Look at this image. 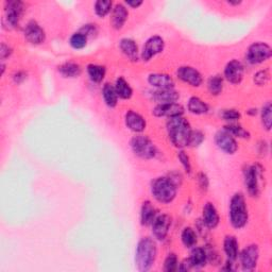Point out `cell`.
Segmentation results:
<instances>
[{"mask_svg":"<svg viewBox=\"0 0 272 272\" xmlns=\"http://www.w3.org/2000/svg\"><path fill=\"white\" fill-rule=\"evenodd\" d=\"M271 112H272V107H271V103L267 102L262 109V123L265 126L266 130H270L271 128Z\"/></svg>","mask_w":272,"mask_h":272,"instance_id":"obj_36","label":"cell"},{"mask_svg":"<svg viewBox=\"0 0 272 272\" xmlns=\"http://www.w3.org/2000/svg\"><path fill=\"white\" fill-rule=\"evenodd\" d=\"M270 79V74L268 71H261L254 74V82L258 86L265 85Z\"/></svg>","mask_w":272,"mask_h":272,"instance_id":"obj_39","label":"cell"},{"mask_svg":"<svg viewBox=\"0 0 272 272\" xmlns=\"http://www.w3.org/2000/svg\"><path fill=\"white\" fill-rule=\"evenodd\" d=\"M102 95L105 104L109 107H115L118 102V95L116 93L115 86H113L110 83H106L103 86Z\"/></svg>","mask_w":272,"mask_h":272,"instance_id":"obj_26","label":"cell"},{"mask_svg":"<svg viewBox=\"0 0 272 272\" xmlns=\"http://www.w3.org/2000/svg\"><path fill=\"white\" fill-rule=\"evenodd\" d=\"M272 54V50L269 45L265 43H254L251 45L247 51V60L250 64L256 65L270 59Z\"/></svg>","mask_w":272,"mask_h":272,"instance_id":"obj_8","label":"cell"},{"mask_svg":"<svg viewBox=\"0 0 272 272\" xmlns=\"http://www.w3.org/2000/svg\"><path fill=\"white\" fill-rule=\"evenodd\" d=\"M245 175V184L248 188V192L253 197L259 195L261 187H259V182L262 179V167L259 165L247 166L244 170Z\"/></svg>","mask_w":272,"mask_h":272,"instance_id":"obj_6","label":"cell"},{"mask_svg":"<svg viewBox=\"0 0 272 272\" xmlns=\"http://www.w3.org/2000/svg\"><path fill=\"white\" fill-rule=\"evenodd\" d=\"M87 74L93 82L100 83L105 77V67L96 64H90L87 66Z\"/></svg>","mask_w":272,"mask_h":272,"instance_id":"obj_30","label":"cell"},{"mask_svg":"<svg viewBox=\"0 0 272 272\" xmlns=\"http://www.w3.org/2000/svg\"><path fill=\"white\" fill-rule=\"evenodd\" d=\"M182 243L184 244L187 248H192L196 244H197V235L196 232L192 229V227H185L182 232Z\"/></svg>","mask_w":272,"mask_h":272,"instance_id":"obj_33","label":"cell"},{"mask_svg":"<svg viewBox=\"0 0 272 272\" xmlns=\"http://www.w3.org/2000/svg\"><path fill=\"white\" fill-rule=\"evenodd\" d=\"M125 124L131 131L136 133H142L146 129V120L134 111H129L125 114Z\"/></svg>","mask_w":272,"mask_h":272,"instance_id":"obj_17","label":"cell"},{"mask_svg":"<svg viewBox=\"0 0 272 272\" xmlns=\"http://www.w3.org/2000/svg\"><path fill=\"white\" fill-rule=\"evenodd\" d=\"M178 157H179V160L181 161L183 167H184L185 172L187 173H191V172H192V165H191V161H189L188 155L184 152V151H180L179 154H178Z\"/></svg>","mask_w":272,"mask_h":272,"instance_id":"obj_41","label":"cell"},{"mask_svg":"<svg viewBox=\"0 0 272 272\" xmlns=\"http://www.w3.org/2000/svg\"><path fill=\"white\" fill-rule=\"evenodd\" d=\"M202 218H203V224L207 226L208 229H215L219 223V215L212 203H206L203 207V213H202Z\"/></svg>","mask_w":272,"mask_h":272,"instance_id":"obj_19","label":"cell"},{"mask_svg":"<svg viewBox=\"0 0 272 272\" xmlns=\"http://www.w3.org/2000/svg\"><path fill=\"white\" fill-rule=\"evenodd\" d=\"M204 134L200 130H193L191 135V141H189L188 146L191 147H198L204 141Z\"/></svg>","mask_w":272,"mask_h":272,"instance_id":"obj_38","label":"cell"},{"mask_svg":"<svg viewBox=\"0 0 272 272\" xmlns=\"http://www.w3.org/2000/svg\"><path fill=\"white\" fill-rule=\"evenodd\" d=\"M207 87L212 95H215V96L219 95L221 92H223V80L221 78V75L216 74L211 77L207 82Z\"/></svg>","mask_w":272,"mask_h":272,"instance_id":"obj_31","label":"cell"},{"mask_svg":"<svg viewBox=\"0 0 272 272\" xmlns=\"http://www.w3.org/2000/svg\"><path fill=\"white\" fill-rule=\"evenodd\" d=\"M224 252L229 261L234 262L238 257V243L234 236H226L223 243Z\"/></svg>","mask_w":272,"mask_h":272,"instance_id":"obj_24","label":"cell"},{"mask_svg":"<svg viewBox=\"0 0 272 272\" xmlns=\"http://www.w3.org/2000/svg\"><path fill=\"white\" fill-rule=\"evenodd\" d=\"M179 79H181L185 83H188L189 85H192L194 87H198L202 84V75L201 74L195 69L194 67L191 66H182L178 69L176 72Z\"/></svg>","mask_w":272,"mask_h":272,"instance_id":"obj_15","label":"cell"},{"mask_svg":"<svg viewBox=\"0 0 272 272\" xmlns=\"http://www.w3.org/2000/svg\"><path fill=\"white\" fill-rule=\"evenodd\" d=\"M192 266L195 268H201L206 264L207 254L203 248H195L192 252V256L189 258Z\"/></svg>","mask_w":272,"mask_h":272,"instance_id":"obj_28","label":"cell"},{"mask_svg":"<svg viewBox=\"0 0 272 272\" xmlns=\"http://www.w3.org/2000/svg\"><path fill=\"white\" fill-rule=\"evenodd\" d=\"M128 10L122 3H117L113 9L111 16V25L114 29L119 30L122 29L128 20Z\"/></svg>","mask_w":272,"mask_h":272,"instance_id":"obj_18","label":"cell"},{"mask_svg":"<svg viewBox=\"0 0 272 272\" xmlns=\"http://www.w3.org/2000/svg\"><path fill=\"white\" fill-rule=\"evenodd\" d=\"M178 257H176L175 254L172 253V254H169L166 259H165V264H164V270L166 272H173L175 271L176 269L179 268L178 266Z\"/></svg>","mask_w":272,"mask_h":272,"instance_id":"obj_37","label":"cell"},{"mask_svg":"<svg viewBox=\"0 0 272 272\" xmlns=\"http://www.w3.org/2000/svg\"><path fill=\"white\" fill-rule=\"evenodd\" d=\"M198 181H199V185L202 189H204L206 191L207 187H208V180H207V176L204 173H199L198 175Z\"/></svg>","mask_w":272,"mask_h":272,"instance_id":"obj_44","label":"cell"},{"mask_svg":"<svg viewBox=\"0 0 272 272\" xmlns=\"http://www.w3.org/2000/svg\"><path fill=\"white\" fill-rule=\"evenodd\" d=\"M69 44H71V46L74 49H82L86 46L87 37L79 31V32L72 35L71 40H69Z\"/></svg>","mask_w":272,"mask_h":272,"instance_id":"obj_34","label":"cell"},{"mask_svg":"<svg viewBox=\"0 0 272 272\" xmlns=\"http://www.w3.org/2000/svg\"><path fill=\"white\" fill-rule=\"evenodd\" d=\"M156 218V208L150 201H145L141 211V221L143 225H151Z\"/></svg>","mask_w":272,"mask_h":272,"instance_id":"obj_23","label":"cell"},{"mask_svg":"<svg viewBox=\"0 0 272 272\" xmlns=\"http://www.w3.org/2000/svg\"><path fill=\"white\" fill-rule=\"evenodd\" d=\"M119 47L126 58L131 61H137L138 47L135 41H133L132 39H123L119 43Z\"/></svg>","mask_w":272,"mask_h":272,"instance_id":"obj_22","label":"cell"},{"mask_svg":"<svg viewBox=\"0 0 272 272\" xmlns=\"http://www.w3.org/2000/svg\"><path fill=\"white\" fill-rule=\"evenodd\" d=\"M245 68L242 62L233 60L226 64L224 68V77L232 84H238L243 81Z\"/></svg>","mask_w":272,"mask_h":272,"instance_id":"obj_11","label":"cell"},{"mask_svg":"<svg viewBox=\"0 0 272 272\" xmlns=\"http://www.w3.org/2000/svg\"><path fill=\"white\" fill-rule=\"evenodd\" d=\"M148 82L152 86L159 88V90L173 88L174 85L173 79L166 74H151L148 77Z\"/></svg>","mask_w":272,"mask_h":272,"instance_id":"obj_20","label":"cell"},{"mask_svg":"<svg viewBox=\"0 0 272 272\" xmlns=\"http://www.w3.org/2000/svg\"><path fill=\"white\" fill-rule=\"evenodd\" d=\"M25 37L27 41L34 45H40L44 43L46 39V34L44 29L40 26L39 24L34 21H31L27 24L26 28H25Z\"/></svg>","mask_w":272,"mask_h":272,"instance_id":"obj_14","label":"cell"},{"mask_svg":"<svg viewBox=\"0 0 272 272\" xmlns=\"http://www.w3.org/2000/svg\"><path fill=\"white\" fill-rule=\"evenodd\" d=\"M188 111L196 115H202V114L207 113L208 106L200 98L192 97L188 101Z\"/></svg>","mask_w":272,"mask_h":272,"instance_id":"obj_29","label":"cell"},{"mask_svg":"<svg viewBox=\"0 0 272 272\" xmlns=\"http://www.w3.org/2000/svg\"><path fill=\"white\" fill-rule=\"evenodd\" d=\"M176 188H178V185L170 176L169 178L163 176V178H157L152 182L151 193L161 203H170L175 198Z\"/></svg>","mask_w":272,"mask_h":272,"instance_id":"obj_3","label":"cell"},{"mask_svg":"<svg viewBox=\"0 0 272 272\" xmlns=\"http://www.w3.org/2000/svg\"><path fill=\"white\" fill-rule=\"evenodd\" d=\"M221 116L226 122H235V120H238L240 118V113L237 110L234 109H229V110H223Z\"/></svg>","mask_w":272,"mask_h":272,"instance_id":"obj_40","label":"cell"},{"mask_svg":"<svg viewBox=\"0 0 272 272\" xmlns=\"http://www.w3.org/2000/svg\"><path fill=\"white\" fill-rule=\"evenodd\" d=\"M131 148L135 155L144 160H150L155 156L156 148L147 136L138 135L132 138Z\"/></svg>","mask_w":272,"mask_h":272,"instance_id":"obj_5","label":"cell"},{"mask_svg":"<svg viewBox=\"0 0 272 272\" xmlns=\"http://www.w3.org/2000/svg\"><path fill=\"white\" fill-rule=\"evenodd\" d=\"M184 113V107L179 103H164L154 107L153 114L157 117H176L182 116Z\"/></svg>","mask_w":272,"mask_h":272,"instance_id":"obj_16","label":"cell"},{"mask_svg":"<svg viewBox=\"0 0 272 272\" xmlns=\"http://www.w3.org/2000/svg\"><path fill=\"white\" fill-rule=\"evenodd\" d=\"M165 43L161 36H152L145 44L142 52V58L144 61H150L156 54L161 53L164 50Z\"/></svg>","mask_w":272,"mask_h":272,"instance_id":"obj_10","label":"cell"},{"mask_svg":"<svg viewBox=\"0 0 272 272\" xmlns=\"http://www.w3.org/2000/svg\"><path fill=\"white\" fill-rule=\"evenodd\" d=\"M248 208L243 194L237 193L232 197L230 203V220L235 229H243L248 223Z\"/></svg>","mask_w":272,"mask_h":272,"instance_id":"obj_4","label":"cell"},{"mask_svg":"<svg viewBox=\"0 0 272 272\" xmlns=\"http://www.w3.org/2000/svg\"><path fill=\"white\" fill-rule=\"evenodd\" d=\"M13 78L16 83H22V82L26 79V74H25V73H23V72H18L17 74H14Z\"/></svg>","mask_w":272,"mask_h":272,"instance_id":"obj_45","label":"cell"},{"mask_svg":"<svg viewBox=\"0 0 272 272\" xmlns=\"http://www.w3.org/2000/svg\"><path fill=\"white\" fill-rule=\"evenodd\" d=\"M125 3L128 4L129 7L136 9V8L140 7V5H142V4H143V1H125Z\"/></svg>","mask_w":272,"mask_h":272,"instance_id":"obj_46","label":"cell"},{"mask_svg":"<svg viewBox=\"0 0 272 272\" xmlns=\"http://www.w3.org/2000/svg\"><path fill=\"white\" fill-rule=\"evenodd\" d=\"M112 5L113 3L110 0H98V1L95 3V13L99 17L103 18L111 12Z\"/></svg>","mask_w":272,"mask_h":272,"instance_id":"obj_32","label":"cell"},{"mask_svg":"<svg viewBox=\"0 0 272 272\" xmlns=\"http://www.w3.org/2000/svg\"><path fill=\"white\" fill-rule=\"evenodd\" d=\"M115 90L119 98L122 99H130L133 95L132 87L123 77H119L116 80L115 83Z\"/></svg>","mask_w":272,"mask_h":272,"instance_id":"obj_27","label":"cell"},{"mask_svg":"<svg viewBox=\"0 0 272 272\" xmlns=\"http://www.w3.org/2000/svg\"><path fill=\"white\" fill-rule=\"evenodd\" d=\"M227 3H229V4H232V5H238V4L242 3V1H229Z\"/></svg>","mask_w":272,"mask_h":272,"instance_id":"obj_47","label":"cell"},{"mask_svg":"<svg viewBox=\"0 0 272 272\" xmlns=\"http://www.w3.org/2000/svg\"><path fill=\"white\" fill-rule=\"evenodd\" d=\"M215 143H216L217 147L220 150H223V152L227 154H234L238 149V145L235 138L224 129L217 132L216 136H215Z\"/></svg>","mask_w":272,"mask_h":272,"instance_id":"obj_9","label":"cell"},{"mask_svg":"<svg viewBox=\"0 0 272 272\" xmlns=\"http://www.w3.org/2000/svg\"><path fill=\"white\" fill-rule=\"evenodd\" d=\"M172 225V217L169 215H160L156 216L152 223V233L156 239L164 240L169 232V227Z\"/></svg>","mask_w":272,"mask_h":272,"instance_id":"obj_13","label":"cell"},{"mask_svg":"<svg viewBox=\"0 0 272 272\" xmlns=\"http://www.w3.org/2000/svg\"><path fill=\"white\" fill-rule=\"evenodd\" d=\"M259 250L256 245H250L245 248L240 254V262H242L243 269L250 271L255 268L258 261Z\"/></svg>","mask_w":272,"mask_h":272,"instance_id":"obj_12","label":"cell"},{"mask_svg":"<svg viewBox=\"0 0 272 272\" xmlns=\"http://www.w3.org/2000/svg\"><path fill=\"white\" fill-rule=\"evenodd\" d=\"M224 130H226L233 136H237L240 138H249V136H250L249 132L246 131L242 125H238V124H231L229 125H225Z\"/></svg>","mask_w":272,"mask_h":272,"instance_id":"obj_35","label":"cell"},{"mask_svg":"<svg viewBox=\"0 0 272 272\" xmlns=\"http://www.w3.org/2000/svg\"><path fill=\"white\" fill-rule=\"evenodd\" d=\"M169 140L175 147L184 148L189 145L192 135V126L185 118L176 116L169 118L167 123Z\"/></svg>","mask_w":272,"mask_h":272,"instance_id":"obj_1","label":"cell"},{"mask_svg":"<svg viewBox=\"0 0 272 272\" xmlns=\"http://www.w3.org/2000/svg\"><path fill=\"white\" fill-rule=\"evenodd\" d=\"M80 32L83 33L88 39V37H93V36L96 35L98 33V30H97L96 25L91 24V25H85L83 28H81Z\"/></svg>","mask_w":272,"mask_h":272,"instance_id":"obj_42","label":"cell"},{"mask_svg":"<svg viewBox=\"0 0 272 272\" xmlns=\"http://www.w3.org/2000/svg\"><path fill=\"white\" fill-rule=\"evenodd\" d=\"M24 13V3L17 0H12L4 3L3 24H7L9 28H15L20 24Z\"/></svg>","mask_w":272,"mask_h":272,"instance_id":"obj_7","label":"cell"},{"mask_svg":"<svg viewBox=\"0 0 272 272\" xmlns=\"http://www.w3.org/2000/svg\"><path fill=\"white\" fill-rule=\"evenodd\" d=\"M157 254L156 244L152 238L144 237L140 240L136 248L135 262L140 271H148L152 267Z\"/></svg>","mask_w":272,"mask_h":272,"instance_id":"obj_2","label":"cell"},{"mask_svg":"<svg viewBox=\"0 0 272 272\" xmlns=\"http://www.w3.org/2000/svg\"><path fill=\"white\" fill-rule=\"evenodd\" d=\"M11 54L12 49L8 45H5V44H1V47H0V58H1V60L9 58Z\"/></svg>","mask_w":272,"mask_h":272,"instance_id":"obj_43","label":"cell"},{"mask_svg":"<svg viewBox=\"0 0 272 272\" xmlns=\"http://www.w3.org/2000/svg\"><path fill=\"white\" fill-rule=\"evenodd\" d=\"M59 73L64 78H77L81 74L82 69L77 63L67 62L59 66Z\"/></svg>","mask_w":272,"mask_h":272,"instance_id":"obj_25","label":"cell"},{"mask_svg":"<svg viewBox=\"0 0 272 272\" xmlns=\"http://www.w3.org/2000/svg\"><path fill=\"white\" fill-rule=\"evenodd\" d=\"M180 98V95L176 93L173 88H167V90H159L153 93V99L159 102V104L164 103H173Z\"/></svg>","mask_w":272,"mask_h":272,"instance_id":"obj_21","label":"cell"}]
</instances>
